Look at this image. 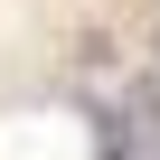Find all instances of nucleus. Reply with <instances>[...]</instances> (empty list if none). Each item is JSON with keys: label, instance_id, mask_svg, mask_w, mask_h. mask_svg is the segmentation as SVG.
Here are the masks:
<instances>
[{"label": "nucleus", "instance_id": "f257e3e1", "mask_svg": "<svg viewBox=\"0 0 160 160\" xmlns=\"http://www.w3.org/2000/svg\"><path fill=\"white\" fill-rule=\"evenodd\" d=\"M141 113H160V28H151V47H141Z\"/></svg>", "mask_w": 160, "mask_h": 160}]
</instances>
